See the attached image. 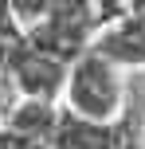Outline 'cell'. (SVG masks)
Segmentation results:
<instances>
[{
    "label": "cell",
    "mask_w": 145,
    "mask_h": 149,
    "mask_svg": "<svg viewBox=\"0 0 145 149\" xmlns=\"http://www.w3.org/2000/svg\"><path fill=\"white\" fill-rule=\"evenodd\" d=\"M67 98L78 118H90V122L114 118L122 106V79L114 71V59H106L102 51H90L86 59H78L67 82Z\"/></svg>",
    "instance_id": "1"
},
{
    "label": "cell",
    "mask_w": 145,
    "mask_h": 149,
    "mask_svg": "<svg viewBox=\"0 0 145 149\" xmlns=\"http://www.w3.org/2000/svg\"><path fill=\"white\" fill-rule=\"evenodd\" d=\"M98 51L114 63H145V8L130 24H122L114 36H106Z\"/></svg>",
    "instance_id": "3"
},
{
    "label": "cell",
    "mask_w": 145,
    "mask_h": 149,
    "mask_svg": "<svg viewBox=\"0 0 145 149\" xmlns=\"http://www.w3.org/2000/svg\"><path fill=\"white\" fill-rule=\"evenodd\" d=\"M55 149H110V130L90 118H67L55 130Z\"/></svg>",
    "instance_id": "4"
},
{
    "label": "cell",
    "mask_w": 145,
    "mask_h": 149,
    "mask_svg": "<svg viewBox=\"0 0 145 149\" xmlns=\"http://www.w3.org/2000/svg\"><path fill=\"white\" fill-rule=\"evenodd\" d=\"M12 71H16V79H20V86L28 90L31 98H51L55 90H59V82H63V71H59V59H51V55H43V51H16V59H12Z\"/></svg>",
    "instance_id": "2"
}]
</instances>
